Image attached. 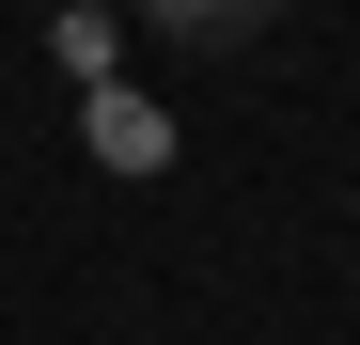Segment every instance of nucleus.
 I'll return each mask as SVG.
<instances>
[{
	"mask_svg": "<svg viewBox=\"0 0 360 345\" xmlns=\"http://www.w3.org/2000/svg\"><path fill=\"white\" fill-rule=\"evenodd\" d=\"M47 47H63V79H79V94H110V47H126V32H110L94 0H63V32H47Z\"/></svg>",
	"mask_w": 360,
	"mask_h": 345,
	"instance_id": "f03ea898",
	"label": "nucleus"
},
{
	"mask_svg": "<svg viewBox=\"0 0 360 345\" xmlns=\"http://www.w3.org/2000/svg\"><path fill=\"white\" fill-rule=\"evenodd\" d=\"M94 142H110V157L141 172V157H157V110H141V94H94Z\"/></svg>",
	"mask_w": 360,
	"mask_h": 345,
	"instance_id": "7ed1b4c3",
	"label": "nucleus"
},
{
	"mask_svg": "<svg viewBox=\"0 0 360 345\" xmlns=\"http://www.w3.org/2000/svg\"><path fill=\"white\" fill-rule=\"evenodd\" d=\"M266 16H282V0H141L157 47H266Z\"/></svg>",
	"mask_w": 360,
	"mask_h": 345,
	"instance_id": "f257e3e1",
	"label": "nucleus"
}]
</instances>
